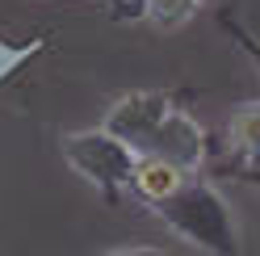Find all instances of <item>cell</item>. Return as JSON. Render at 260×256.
I'll use <instances>...</instances> for the list:
<instances>
[{
	"label": "cell",
	"mask_w": 260,
	"mask_h": 256,
	"mask_svg": "<svg viewBox=\"0 0 260 256\" xmlns=\"http://www.w3.org/2000/svg\"><path fill=\"white\" fill-rule=\"evenodd\" d=\"M105 131H113L135 155L168 159L181 172H198L206 159V131L168 92H126L109 105Z\"/></svg>",
	"instance_id": "6da1fadb"
},
{
	"label": "cell",
	"mask_w": 260,
	"mask_h": 256,
	"mask_svg": "<svg viewBox=\"0 0 260 256\" xmlns=\"http://www.w3.org/2000/svg\"><path fill=\"white\" fill-rule=\"evenodd\" d=\"M151 210H155V218L164 222L168 231H176L198 252H210V256H235L239 252L235 214H231L226 198L214 185L185 177L181 189H172L168 198H159Z\"/></svg>",
	"instance_id": "7a4b0ae2"
},
{
	"label": "cell",
	"mask_w": 260,
	"mask_h": 256,
	"mask_svg": "<svg viewBox=\"0 0 260 256\" xmlns=\"http://www.w3.org/2000/svg\"><path fill=\"white\" fill-rule=\"evenodd\" d=\"M189 177V172H181L176 164H168V159H155V155H139L135 159V177H130V189L143 198V202H159L168 198L172 189H181V181Z\"/></svg>",
	"instance_id": "5b68a950"
},
{
	"label": "cell",
	"mask_w": 260,
	"mask_h": 256,
	"mask_svg": "<svg viewBox=\"0 0 260 256\" xmlns=\"http://www.w3.org/2000/svg\"><path fill=\"white\" fill-rule=\"evenodd\" d=\"M218 25H222V29H226V34H231V38H235V46H239V51H243V55H248V59H252V68L260 72V38H256V34H252V29H248V25H243L239 17H235V13H218Z\"/></svg>",
	"instance_id": "52a82bcc"
},
{
	"label": "cell",
	"mask_w": 260,
	"mask_h": 256,
	"mask_svg": "<svg viewBox=\"0 0 260 256\" xmlns=\"http://www.w3.org/2000/svg\"><path fill=\"white\" fill-rule=\"evenodd\" d=\"M226 147L235 155V168L260 164V101H243L226 122Z\"/></svg>",
	"instance_id": "277c9868"
},
{
	"label": "cell",
	"mask_w": 260,
	"mask_h": 256,
	"mask_svg": "<svg viewBox=\"0 0 260 256\" xmlns=\"http://www.w3.org/2000/svg\"><path fill=\"white\" fill-rule=\"evenodd\" d=\"M202 0H143V13L159 25V29H176V25H185L193 13H198Z\"/></svg>",
	"instance_id": "8992f818"
},
{
	"label": "cell",
	"mask_w": 260,
	"mask_h": 256,
	"mask_svg": "<svg viewBox=\"0 0 260 256\" xmlns=\"http://www.w3.org/2000/svg\"><path fill=\"white\" fill-rule=\"evenodd\" d=\"M63 159L72 164L76 177H84L96 194L118 198L122 189H130V177H135V151L126 143L105 131V126H92V131H76L63 139Z\"/></svg>",
	"instance_id": "3957f363"
},
{
	"label": "cell",
	"mask_w": 260,
	"mask_h": 256,
	"mask_svg": "<svg viewBox=\"0 0 260 256\" xmlns=\"http://www.w3.org/2000/svg\"><path fill=\"white\" fill-rule=\"evenodd\" d=\"M105 256H168L164 248H151V244H126V248H113Z\"/></svg>",
	"instance_id": "ba28073f"
},
{
	"label": "cell",
	"mask_w": 260,
	"mask_h": 256,
	"mask_svg": "<svg viewBox=\"0 0 260 256\" xmlns=\"http://www.w3.org/2000/svg\"><path fill=\"white\" fill-rule=\"evenodd\" d=\"M235 177H239L243 185H252V189H260V164H256V168H235Z\"/></svg>",
	"instance_id": "9c48e42d"
}]
</instances>
